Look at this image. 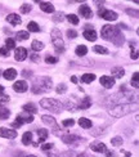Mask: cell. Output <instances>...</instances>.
I'll list each match as a JSON object with an SVG mask.
<instances>
[{"instance_id":"obj_52","label":"cell","mask_w":139,"mask_h":157,"mask_svg":"<svg viewBox=\"0 0 139 157\" xmlns=\"http://www.w3.org/2000/svg\"><path fill=\"white\" fill-rule=\"evenodd\" d=\"M4 93V86H3V85H0V95H2Z\"/></svg>"},{"instance_id":"obj_20","label":"cell","mask_w":139,"mask_h":157,"mask_svg":"<svg viewBox=\"0 0 139 157\" xmlns=\"http://www.w3.org/2000/svg\"><path fill=\"white\" fill-rule=\"evenodd\" d=\"M36 133L39 135V143H43V144H44V142L48 139V134H49L48 130H46V129H37Z\"/></svg>"},{"instance_id":"obj_22","label":"cell","mask_w":139,"mask_h":157,"mask_svg":"<svg viewBox=\"0 0 139 157\" xmlns=\"http://www.w3.org/2000/svg\"><path fill=\"white\" fill-rule=\"evenodd\" d=\"M111 74H112V77H117L120 78L125 75V70L122 67H114L111 70Z\"/></svg>"},{"instance_id":"obj_53","label":"cell","mask_w":139,"mask_h":157,"mask_svg":"<svg viewBox=\"0 0 139 157\" xmlns=\"http://www.w3.org/2000/svg\"><path fill=\"white\" fill-rule=\"evenodd\" d=\"M26 157H37V156H35V155H29V156H26Z\"/></svg>"},{"instance_id":"obj_34","label":"cell","mask_w":139,"mask_h":157,"mask_svg":"<svg viewBox=\"0 0 139 157\" xmlns=\"http://www.w3.org/2000/svg\"><path fill=\"white\" fill-rule=\"evenodd\" d=\"M56 91L58 94H64L67 91V85L66 84H58L57 88H56Z\"/></svg>"},{"instance_id":"obj_14","label":"cell","mask_w":139,"mask_h":157,"mask_svg":"<svg viewBox=\"0 0 139 157\" xmlns=\"http://www.w3.org/2000/svg\"><path fill=\"white\" fill-rule=\"evenodd\" d=\"M99 81H101V84L103 85V88L106 89H111L112 86L115 85V78L111 77V76H102L101 78H99Z\"/></svg>"},{"instance_id":"obj_44","label":"cell","mask_w":139,"mask_h":157,"mask_svg":"<svg viewBox=\"0 0 139 157\" xmlns=\"http://www.w3.org/2000/svg\"><path fill=\"white\" fill-rule=\"evenodd\" d=\"M126 13H128V14H130L131 17H135V18H137L138 14H139L137 9H126Z\"/></svg>"},{"instance_id":"obj_8","label":"cell","mask_w":139,"mask_h":157,"mask_svg":"<svg viewBox=\"0 0 139 157\" xmlns=\"http://www.w3.org/2000/svg\"><path fill=\"white\" fill-rule=\"evenodd\" d=\"M34 121V116L27 113V112H23V113H19L17 115L16 117V122L19 124V125H22V124H30Z\"/></svg>"},{"instance_id":"obj_3","label":"cell","mask_w":139,"mask_h":157,"mask_svg":"<svg viewBox=\"0 0 139 157\" xmlns=\"http://www.w3.org/2000/svg\"><path fill=\"white\" fill-rule=\"evenodd\" d=\"M52 88H53V81L49 77L44 76V77H40L34 85H32L31 90H32V93H35V94H41L44 91H49Z\"/></svg>"},{"instance_id":"obj_13","label":"cell","mask_w":139,"mask_h":157,"mask_svg":"<svg viewBox=\"0 0 139 157\" xmlns=\"http://www.w3.org/2000/svg\"><path fill=\"white\" fill-rule=\"evenodd\" d=\"M14 58H16V61H18V62L25 61L26 58H27V50H26L25 48H22V47L16 48V50H14Z\"/></svg>"},{"instance_id":"obj_1","label":"cell","mask_w":139,"mask_h":157,"mask_svg":"<svg viewBox=\"0 0 139 157\" xmlns=\"http://www.w3.org/2000/svg\"><path fill=\"white\" fill-rule=\"evenodd\" d=\"M101 35L104 40L112 41L116 45H121L124 43V36L121 35L120 29L117 26H112V25H104L102 30H101Z\"/></svg>"},{"instance_id":"obj_36","label":"cell","mask_w":139,"mask_h":157,"mask_svg":"<svg viewBox=\"0 0 139 157\" xmlns=\"http://www.w3.org/2000/svg\"><path fill=\"white\" fill-rule=\"evenodd\" d=\"M122 138L121 136H115V138H112L111 139V143H112V146H115V147H118V146H121L122 144Z\"/></svg>"},{"instance_id":"obj_50","label":"cell","mask_w":139,"mask_h":157,"mask_svg":"<svg viewBox=\"0 0 139 157\" xmlns=\"http://www.w3.org/2000/svg\"><path fill=\"white\" fill-rule=\"evenodd\" d=\"M22 75H23V76H31V75H32V72H31V71H30V72H29V71H23Z\"/></svg>"},{"instance_id":"obj_24","label":"cell","mask_w":139,"mask_h":157,"mask_svg":"<svg viewBox=\"0 0 139 157\" xmlns=\"http://www.w3.org/2000/svg\"><path fill=\"white\" fill-rule=\"evenodd\" d=\"M79 125H80L83 129H90L93 126V124L89 119H87V117H81V119H79Z\"/></svg>"},{"instance_id":"obj_54","label":"cell","mask_w":139,"mask_h":157,"mask_svg":"<svg viewBox=\"0 0 139 157\" xmlns=\"http://www.w3.org/2000/svg\"><path fill=\"white\" fill-rule=\"evenodd\" d=\"M126 157H130V153H129V152L126 153Z\"/></svg>"},{"instance_id":"obj_5","label":"cell","mask_w":139,"mask_h":157,"mask_svg":"<svg viewBox=\"0 0 139 157\" xmlns=\"http://www.w3.org/2000/svg\"><path fill=\"white\" fill-rule=\"evenodd\" d=\"M50 36H52V43L54 45L57 53H63L64 52V43H63V39L61 35V31L58 29H53Z\"/></svg>"},{"instance_id":"obj_23","label":"cell","mask_w":139,"mask_h":157,"mask_svg":"<svg viewBox=\"0 0 139 157\" xmlns=\"http://www.w3.org/2000/svg\"><path fill=\"white\" fill-rule=\"evenodd\" d=\"M22 108H23V112H27V113H30V115L37 112V108H36V106H35L34 103H27V104H25Z\"/></svg>"},{"instance_id":"obj_11","label":"cell","mask_w":139,"mask_h":157,"mask_svg":"<svg viewBox=\"0 0 139 157\" xmlns=\"http://www.w3.org/2000/svg\"><path fill=\"white\" fill-rule=\"evenodd\" d=\"M27 89H29V84L23 80L16 81L13 84V90L17 91V93H25V91H27Z\"/></svg>"},{"instance_id":"obj_29","label":"cell","mask_w":139,"mask_h":157,"mask_svg":"<svg viewBox=\"0 0 139 157\" xmlns=\"http://www.w3.org/2000/svg\"><path fill=\"white\" fill-rule=\"evenodd\" d=\"M31 48H32V50H35V52H40L44 48V44L41 41H39V40H34L32 44H31Z\"/></svg>"},{"instance_id":"obj_45","label":"cell","mask_w":139,"mask_h":157,"mask_svg":"<svg viewBox=\"0 0 139 157\" xmlns=\"http://www.w3.org/2000/svg\"><path fill=\"white\" fill-rule=\"evenodd\" d=\"M97 129H98L97 132H94V130H91V134H93V135H99L101 133H104V128H101V126H99V128H97Z\"/></svg>"},{"instance_id":"obj_7","label":"cell","mask_w":139,"mask_h":157,"mask_svg":"<svg viewBox=\"0 0 139 157\" xmlns=\"http://www.w3.org/2000/svg\"><path fill=\"white\" fill-rule=\"evenodd\" d=\"M99 16H101V18L106 19V21H116L117 17H118L116 12H114V10H107V9L99 10Z\"/></svg>"},{"instance_id":"obj_35","label":"cell","mask_w":139,"mask_h":157,"mask_svg":"<svg viewBox=\"0 0 139 157\" xmlns=\"http://www.w3.org/2000/svg\"><path fill=\"white\" fill-rule=\"evenodd\" d=\"M66 18H67L68 22H71L72 25H79V17L76 14H67Z\"/></svg>"},{"instance_id":"obj_25","label":"cell","mask_w":139,"mask_h":157,"mask_svg":"<svg viewBox=\"0 0 139 157\" xmlns=\"http://www.w3.org/2000/svg\"><path fill=\"white\" fill-rule=\"evenodd\" d=\"M75 53L79 57H84V56H87V53H88V48L85 47V45H77L76 49H75Z\"/></svg>"},{"instance_id":"obj_33","label":"cell","mask_w":139,"mask_h":157,"mask_svg":"<svg viewBox=\"0 0 139 157\" xmlns=\"http://www.w3.org/2000/svg\"><path fill=\"white\" fill-rule=\"evenodd\" d=\"M30 37V34L27 31H18L17 32V39L18 40H27Z\"/></svg>"},{"instance_id":"obj_38","label":"cell","mask_w":139,"mask_h":157,"mask_svg":"<svg viewBox=\"0 0 139 157\" xmlns=\"http://www.w3.org/2000/svg\"><path fill=\"white\" fill-rule=\"evenodd\" d=\"M31 9H32V6L30 4H23V5H21V8H19V12L25 14V13H29Z\"/></svg>"},{"instance_id":"obj_55","label":"cell","mask_w":139,"mask_h":157,"mask_svg":"<svg viewBox=\"0 0 139 157\" xmlns=\"http://www.w3.org/2000/svg\"><path fill=\"white\" fill-rule=\"evenodd\" d=\"M0 76H2V71H0Z\"/></svg>"},{"instance_id":"obj_15","label":"cell","mask_w":139,"mask_h":157,"mask_svg":"<svg viewBox=\"0 0 139 157\" xmlns=\"http://www.w3.org/2000/svg\"><path fill=\"white\" fill-rule=\"evenodd\" d=\"M79 13H80V16H83L84 18H87V19L93 17V12L90 9V6L87 5V4H83L80 8H79Z\"/></svg>"},{"instance_id":"obj_6","label":"cell","mask_w":139,"mask_h":157,"mask_svg":"<svg viewBox=\"0 0 139 157\" xmlns=\"http://www.w3.org/2000/svg\"><path fill=\"white\" fill-rule=\"evenodd\" d=\"M41 120H43V122L45 124V125H49V126L53 128V133H54V134L61 135V134H59V132H58L59 126H58V124H57V121H56L54 117H52V116H49V115H43V116H41Z\"/></svg>"},{"instance_id":"obj_48","label":"cell","mask_w":139,"mask_h":157,"mask_svg":"<svg viewBox=\"0 0 139 157\" xmlns=\"http://www.w3.org/2000/svg\"><path fill=\"white\" fill-rule=\"evenodd\" d=\"M9 99H10V97H9V95H3V97H0V103L9 102Z\"/></svg>"},{"instance_id":"obj_16","label":"cell","mask_w":139,"mask_h":157,"mask_svg":"<svg viewBox=\"0 0 139 157\" xmlns=\"http://www.w3.org/2000/svg\"><path fill=\"white\" fill-rule=\"evenodd\" d=\"M6 22H9L13 26H17V25L22 23V19L18 14H16V13H10V14L6 16Z\"/></svg>"},{"instance_id":"obj_10","label":"cell","mask_w":139,"mask_h":157,"mask_svg":"<svg viewBox=\"0 0 139 157\" xmlns=\"http://www.w3.org/2000/svg\"><path fill=\"white\" fill-rule=\"evenodd\" d=\"M0 136L6 139H14L17 136V132L13 129H8V128H0Z\"/></svg>"},{"instance_id":"obj_28","label":"cell","mask_w":139,"mask_h":157,"mask_svg":"<svg viewBox=\"0 0 139 157\" xmlns=\"http://www.w3.org/2000/svg\"><path fill=\"white\" fill-rule=\"evenodd\" d=\"M10 116V109L5 107H0V120H6Z\"/></svg>"},{"instance_id":"obj_9","label":"cell","mask_w":139,"mask_h":157,"mask_svg":"<svg viewBox=\"0 0 139 157\" xmlns=\"http://www.w3.org/2000/svg\"><path fill=\"white\" fill-rule=\"evenodd\" d=\"M62 140L66 143V144H77L83 140V138L77 135H72V134H66V135H62Z\"/></svg>"},{"instance_id":"obj_18","label":"cell","mask_w":139,"mask_h":157,"mask_svg":"<svg viewBox=\"0 0 139 157\" xmlns=\"http://www.w3.org/2000/svg\"><path fill=\"white\" fill-rule=\"evenodd\" d=\"M3 77L6 78V80H14V78L17 77V71L14 68H8V70H5L4 72H3Z\"/></svg>"},{"instance_id":"obj_32","label":"cell","mask_w":139,"mask_h":157,"mask_svg":"<svg viewBox=\"0 0 139 157\" xmlns=\"http://www.w3.org/2000/svg\"><path fill=\"white\" fill-rule=\"evenodd\" d=\"M94 52H95V53H98V54H108V49L102 47V45H95Z\"/></svg>"},{"instance_id":"obj_46","label":"cell","mask_w":139,"mask_h":157,"mask_svg":"<svg viewBox=\"0 0 139 157\" xmlns=\"http://www.w3.org/2000/svg\"><path fill=\"white\" fill-rule=\"evenodd\" d=\"M130 57H131V59H138V52H137V49H131Z\"/></svg>"},{"instance_id":"obj_21","label":"cell","mask_w":139,"mask_h":157,"mask_svg":"<svg viewBox=\"0 0 139 157\" xmlns=\"http://www.w3.org/2000/svg\"><path fill=\"white\" fill-rule=\"evenodd\" d=\"M90 106H91L90 97H85V98H83V99H81L80 104H79V108H80V109H88V108H90Z\"/></svg>"},{"instance_id":"obj_42","label":"cell","mask_w":139,"mask_h":157,"mask_svg":"<svg viewBox=\"0 0 139 157\" xmlns=\"http://www.w3.org/2000/svg\"><path fill=\"white\" fill-rule=\"evenodd\" d=\"M53 147H54V144H52V143H45V144L41 146V149H43V151H45V152H48L49 149H52Z\"/></svg>"},{"instance_id":"obj_51","label":"cell","mask_w":139,"mask_h":157,"mask_svg":"<svg viewBox=\"0 0 139 157\" xmlns=\"http://www.w3.org/2000/svg\"><path fill=\"white\" fill-rule=\"evenodd\" d=\"M71 81L74 82V84H76L77 82V77L76 76H71Z\"/></svg>"},{"instance_id":"obj_49","label":"cell","mask_w":139,"mask_h":157,"mask_svg":"<svg viewBox=\"0 0 139 157\" xmlns=\"http://www.w3.org/2000/svg\"><path fill=\"white\" fill-rule=\"evenodd\" d=\"M30 58H31V59L34 61V62H39V56H37V54H31Z\"/></svg>"},{"instance_id":"obj_39","label":"cell","mask_w":139,"mask_h":157,"mask_svg":"<svg viewBox=\"0 0 139 157\" xmlns=\"http://www.w3.org/2000/svg\"><path fill=\"white\" fill-rule=\"evenodd\" d=\"M63 16H64V14H63L62 12H58V13H56V16L53 17V21H54V22H62L63 18H64Z\"/></svg>"},{"instance_id":"obj_4","label":"cell","mask_w":139,"mask_h":157,"mask_svg":"<svg viewBox=\"0 0 139 157\" xmlns=\"http://www.w3.org/2000/svg\"><path fill=\"white\" fill-rule=\"evenodd\" d=\"M40 106L53 113H61V111L63 108V104L59 101L54 99V98H43L40 101Z\"/></svg>"},{"instance_id":"obj_31","label":"cell","mask_w":139,"mask_h":157,"mask_svg":"<svg viewBox=\"0 0 139 157\" xmlns=\"http://www.w3.org/2000/svg\"><path fill=\"white\" fill-rule=\"evenodd\" d=\"M16 48V41L13 40V39H6V41H5V49L6 50H12V49H14Z\"/></svg>"},{"instance_id":"obj_43","label":"cell","mask_w":139,"mask_h":157,"mask_svg":"<svg viewBox=\"0 0 139 157\" xmlns=\"http://www.w3.org/2000/svg\"><path fill=\"white\" fill-rule=\"evenodd\" d=\"M67 36L70 39H75V37H77V32L75 30H67Z\"/></svg>"},{"instance_id":"obj_19","label":"cell","mask_w":139,"mask_h":157,"mask_svg":"<svg viewBox=\"0 0 139 157\" xmlns=\"http://www.w3.org/2000/svg\"><path fill=\"white\" fill-rule=\"evenodd\" d=\"M40 9L45 13H54V5L48 2H40Z\"/></svg>"},{"instance_id":"obj_17","label":"cell","mask_w":139,"mask_h":157,"mask_svg":"<svg viewBox=\"0 0 139 157\" xmlns=\"http://www.w3.org/2000/svg\"><path fill=\"white\" fill-rule=\"evenodd\" d=\"M83 36L87 39V40H89V41H95L97 37H98L95 30H93V29H87L83 32Z\"/></svg>"},{"instance_id":"obj_26","label":"cell","mask_w":139,"mask_h":157,"mask_svg":"<svg viewBox=\"0 0 139 157\" xmlns=\"http://www.w3.org/2000/svg\"><path fill=\"white\" fill-rule=\"evenodd\" d=\"M22 143L25 146H29L32 143V133L31 132H26L23 135H22Z\"/></svg>"},{"instance_id":"obj_47","label":"cell","mask_w":139,"mask_h":157,"mask_svg":"<svg viewBox=\"0 0 139 157\" xmlns=\"http://www.w3.org/2000/svg\"><path fill=\"white\" fill-rule=\"evenodd\" d=\"M8 54H9V50H6V49H5V47L0 48V56H3V57H6Z\"/></svg>"},{"instance_id":"obj_40","label":"cell","mask_w":139,"mask_h":157,"mask_svg":"<svg viewBox=\"0 0 139 157\" xmlns=\"http://www.w3.org/2000/svg\"><path fill=\"white\" fill-rule=\"evenodd\" d=\"M45 62H46V63H57V62H58V58L48 54V56H45Z\"/></svg>"},{"instance_id":"obj_41","label":"cell","mask_w":139,"mask_h":157,"mask_svg":"<svg viewBox=\"0 0 139 157\" xmlns=\"http://www.w3.org/2000/svg\"><path fill=\"white\" fill-rule=\"evenodd\" d=\"M75 124V121H74V119H67V120H63L62 121V125L64 126V128H68V126H72Z\"/></svg>"},{"instance_id":"obj_37","label":"cell","mask_w":139,"mask_h":157,"mask_svg":"<svg viewBox=\"0 0 139 157\" xmlns=\"http://www.w3.org/2000/svg\"><path fill=\"white\" fill-rule=\"evenodd\" d=\"M139 76V74L138 72H134L133 74V78H131V85H133L134 88H139V81H138V77Z\"/></svg>"},{"instance_id":"obj_2","label":"cell","mask_w":139,"mask_h":157,"mask_svg":"<svg viewBox=\"0 0 139 157\" xmlns=\"http://www.w3.org/2000/svg\"><path fill=\"white\" fill-rule=\"evenodd\" d=\"M137 109V103L133 104V103H122V104H117V106H114L108 109V113L112 116V117H122V116H126L129 113H131L133 111Z\"/></svg>"},{"instance_id":"obj_30","label":"cell","mask_w":139,"mask_h":157,"mask_svg":"<svg viewBox=\"0 0 139 157\" xmlns=\"http://www.w3.org/2000/svg\"><path fill=\"white\" fill-rule=\"evenodd\" d=\"M27 29H29L30 32H39V31H40V26H39L36 22L31 21V22H29V25H27Z\"/></svg>"},{"instance_id":"obj_27","label":"cell","mask_w":139,"mask_h":157,"mask_svg":"<svg viewBox=\"0 0 139 157\" xmlns=\"http://www.w3.org/2000/svg\"><path fill=\"white\" fill-rule=\"evenodd\" d=\"M95 80V75L94 74H84L81 76V81L85 82V84H90Z\"/></svg>"},{"instance_id":"obj_12","label":"cell","mask_w":139,"mask_h":157,"mask_svg":"<svg viewBox=\"0 0 139 157\" xmlns=\"http://www.w3.org/2000/svg\"><path fill=\"white\" fill-rule=\"evenodd\" d=\"M90 149L94 152H99V153H103V152H107V147H106L104 143L99 142V140H95L93 142L90 144Z\"/></svg>"}]
</instances>
